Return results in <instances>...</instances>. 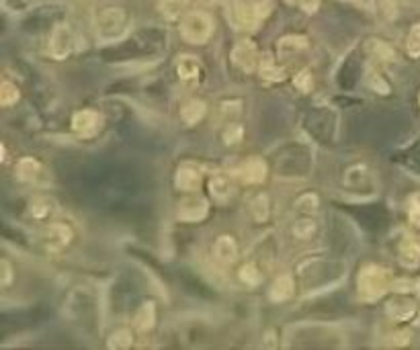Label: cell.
<instances>
[{"label": "cell", "mask_w": 420, "mask_h": 350, "mask_svg": "<svg viewBox=\"0 0 420 350\" xmlns=\"http://www.w3.org/2000/svg\"><path fill=\"white\" fill-rule=\"evenodd\" d=\"M271 2L263 0V2H246V0H230L228 6V21L232 23L234 29L238 31H254L260 21L267 19V15L271 13Z\"/></svg>", "instance_id": "6da1fadb"}, {"label": "cell", "mask_w": 420, "mask_h": 350, "mask_svg": "<svg viewBox=\"0 0 420 350\" xmlns=\"http://www.w3.org/2000/svg\"><path fill=\"white\" fill-rule=\"evenodd\" d=\"M391 285L394 283H391L389 273L384 267H378V264H365L359 273V279H357L359 295L365 301H375V299L384 297Z\"/></svg>", "instance_id": "7a4b0ae2"}, {"label": "cell", "mask_w": 420, "mask_h": 350, "mask_svg": "<svg viewBox=\"0 0 420 350\" xmlns=\"http://www.w3.org/2000/svg\"><path fill=\"white\" fill-rule=\"evenodd\" d=\"M180 35L187 43L203 45L213 35V19L203 10H193L180 19Z\"/></svg>", "instance_id": "3957f363"}, {"label": "cell", "mask_w": 420, "mask_h": 350, "mask_svg": "<svg viewBox=\"0 0 420 350\" xmlns=\"http://www.w3.org/2000/svg\"><path fill=\"white\" fill-rule=\"evenodd\" d=\"M127 27V13L121 6H105L97 13V31L105 39L121 35Z\"/></svg>", "instance_id": "277c9868"}, {"label": "cell", "mask_w": 420, "mask_h": 350, "mask_svg": "<svg viewBox=\"0 0 420 350\" xmlns=\"http://www.w3.org/2000/svg\"><path fill=\"white\" fill-rule=\"evenodd\" d=\"M74 49V33H72L68 23H58L52 33H49V41H47V51L54 60H64L68 58Z\"/></svg>", "instance_id": "5b68a950"}, {"label": "cell", "mask_w": 420, "mask_h": 350, "mask_svg": "<svg viewBox=\"0 0 420 350\" xmlns=\"http://www.w3.org/2000/svg\"><path fill=\"white\" fill-rule=\"evenodd\" d=\"M210 213V203L205 197L197 195V193H191L189 197H185L178 207H176V215L180 221H187V223H197V221H203Z\"/></svg>", "instance_id": "8992f818"}, {"label": "cell", "mask_w": 420, "mask_h": 350, "mask_svg": "<svg viewBox=\"0 0 420 350\" xmlns=\"http://www.w3.org/2000/svg\"><path fill=\"white\" fill-rule=\"evenodd\" d=\"M232 62L236 68L242 72H252L260 62H258V49L254 45V41L250 39H240L234 49H232Z\"/></svg>", "instance_id": "52a82bcc"}, {"label": "cell", "mask_w": 420, "mask_h": 350, "mask_svg": "<svg viewBox=\"0 0 420 350\" xmlns=\"http://www.w3.org/2000/svg\"><path fill=\"white\" fill-rule=\"evenodd\" d=\"M101 125H103V117L91 109H82V111L74 113V117H72V129L82 138L95 136L101 129Z\"/></svg>", "instance_id": "ba28073f"}, {"label": "cell", "mask_w": 420, "mask_h": 350, "mask_svg": "<svg viewBox=\"0 0 420 350\" xmlns=\"http://www.w3.org/2000/svg\"><path fill=\"white\" fill-rule=\"evenodd\" d=\"M269 175V168H267V162L260 160V158H250L246 160L244 164L236 170V176L244 182V184H260L267 180Z\"/></svg>", "instance_id": "9c48e42d"}, {"label": "cell", "mask_w": 420, "mask_h": 350, "mask_svg": "<svg viewBox=\"0 0 420 350\" xmlns=\"http://www.w3.org/2000/svg\"><path fill=\"white\" fill-rule=\"evenodd\" d=\"M74 234L66 223H49L43 232V242L49 250H62L70 244Z\"/></svg>", "instance_id": "30bf717a"}, {"label": "cell", "mask_w": 420, "mask_h": 350, "mask_svg": "<svg viewBox=\"0 0 420 350\" xmlns=\"http://www.w3.org/2000/svg\"><path fill=\"white\" fill-rule=\"evenodd\" d=\"M15 175L19 180H23V182H29V184H37V182H41L43 180V176H45V168H43V164L37 160V158H21L19 162H17V166H15Z\"/></svg>", "instance_id": "8fae6325"}, {"label": "cell", "mask_w": 420, "mask_h": 350, "mask_svg": "<svg viewBox=\"0 0 420 350\" xmlns=\"http://www.w3.org/2000/svg\"><path fill=\"white\" fill-rule=\"evenodd\" d=\"M175 186L182 193H195L201 186V173L193 164H182L175 175Z\"/></svg>", "instance_id": "7c38bea8"}, {"label": "cell", "mask_w": 420, "mask_h": 350, "mask_svg": "<svg viewBox=\"0 0 420 350\" xmlns=\"http://www.w3.org/2000/svg\"><path fill=\"white\" fill-rule=\"evenodd\" d=\"M213 258L219 264H234L238 258V244L232 236H219L213 244Z\"/></svg>", "instance_id": "4fadbf2b"}, {"label": "cell", "mask_w": 420, "mask_h": 350, "mask_svg": "<svg viewBox=\"0 0 420 350\" xmlns=\"http://www.w3.org/2000/svg\"><path fill=\"white\" fill-rule=\"evenodd\" d=\"M208 189H210L211 197L217 199V201H226L236 193L234 178L230 175H224V173H217V175L211 176L210 182H208Z\"/></svg>", "instance_id": "5bb4252c"}, {"label": "cell", "mask_w": 420, "mask_h": 350, "mask_svg": "<svg viewBox=\"0 0 420 350\" xmlns=\"http://www.w3.org/2000/svg\"><path fill=\"white\" fill-rule=\"evenodd\" d=\"M417 301L410 297H396L387 303V315L396 321H408L417 314Z\"/></svg>", "instance_id": "9a60e30c"}, {"label": "cell", "mask_w": 420, "mask_h": 350, "mask_svg": "<svg viewBox=\"0 0 420 350\" xmlns=\"http://www.w3.org/2000/svg\"><path fill=\"white\" fill-rule=\"evenodd\" d=\"M293 293H295V280H293L291 275H281V277H277V279L273 280L271 289H269V297L275 303H283V301L291 299Z\"/></svg>", "instance_id": "2e32d148"}, {"label": "cell", "mask_w": 420, "mask_h": 350, "mask_svg": "<svg viewBox=\"0 0 420 350\" xmlns=\"http://www.w3.org/2000/svg\"><path fill=\"white\" fill-rule=\"evenodd\" d=\"M199 60L195 56H189V54H182L176 58V74L180 80L185 82H191V80H197L199 78Z\"/></svg>", "instance_id": "e0dca14e"}, {"label": "cell", "mask_w": 420, "mask_h": 350, "mask_svg": "<svg viewBox=\"0 0 420 350\" xmlns=\"http://www.w3.org/2000/svg\"><path fill=\"white\" fill-rule=\"evenodd\" d=\"M205 113H208V106H205L203 101H199V99H191V101H187L185 105L180 106V119L187 125L199 123L205 117Z\"/></svg>", "instance_id": "ac0fdd59"}, {"label": "cell", "mask_w": 420, "mask_h": 350, "mask_svg": "<svg viewBox=\"0 0 420 350\" xmlns=\"http://www.w3.org/2000/svg\"><path fill=\"white\" fill-rule=\"evenodd\" d=\"M154 324H156V308H154V303H141L140 310L136 312V317H134V326H136V330L141 332V334H146V332H150L152 328H154Z\"/></svg>", "instance_id": "d6986e66"}, {"label": "cell", "mask_w": 420, "mask_h": 350, "mask_svg": "<svg viewBox=\"0 0 420 350\" xmlns=\"http://www.w3.org/2000/svg\"><path fill=\"white\" fill-rule=\"evenodd\" d=\"M398 254H400V260L402 264L406 267H417L420 260V244L412 238H404L400 246H398Z\"/></svg>", "instance_id": "ffe728a7"}, {"label": "cell", "mask_w": 420, "mask_h": 350, "mask_svg": "<svg viewBox=\"0 0 420 350\" xmlns=\"http://www.w3.org/2000/svg\"><path fill=\"white\" fill-rule=\"evenodd\" d=\"M308 47V39L304 35H287L279 39L277 43V49H279V56L287 58V56H293V54H300Z\"/></svg>", "instance_id": "44dd1931"}, {"label": "cell", "mask_w": 420, "mask_h": 350, "mask_svg": "<svg viewBox=\"0 0 420 350\" xmlns=\"http://www.w3.org/2000/svg\"><path fill=\"white\" fill-rule=\"evenodd\" d=\"M189 6V0H158V10L166 19H178Z\"/></svg>", "instance_id": "7402d4cb"}, {"label": "cell", "mask_w": 420, "mask_h": 350, "mask_svg": "<svg viewBox=\"0 0 420 350\" xmlns=\"http://www.w3.org/2000/svg\"><path fill=\"white\" fill-rule=\"evenodd\" d=\"M248 209H250V215H252V219H254V221H267V217H269V209H271L267 195H256L254 199H250Z\"/></svg>", "instance_id": "603a6c76"}, {"label": "cell", "mask_w": 420, "mask_h": 350, "mask_svg": "<svg viewBox=\"0 0 420 350\" xmlns=\"http://www.w3.org/2000/svg\"><path fill=\"white\" fill-rule=\"evenodd\" d=\"M238 279L242 280L246 287H258L260 280H263V273L254 262H246L238 271Z\"/></svg>", "instance_id": "cb8c5ba5"}, {"label": "cell", "mask_w": 420, "mask_h": 350, "mask_svg": "<svg viewBox=\"0 0 420 350\" xmlns=\"http://www.w3.org/2000/svg\"><path fill=\"white\" fill-rule=\"evenodd\" d=\"M134 344V334H132V330H127V328H121V330H115L113 334H111V338H109V342H107V347L109 349H130Z\"/></svg>", "instance_id": "d4e9b609"}, {"label": "cell", "mask_w": 420, "mask_h": 350, "mask_svg": "<svg viewBox=\"0 0 420 350\" xmlns=\"http://www.w3.org/2000/svg\"><path fill=\"white\" fill-rule=\"evenodd\" d=\"M369 51L380 60V62H394L396 60V51L385 43V41H380V39H371L367 43Z\"/></svg>", "instance_id": "484cf974"}, {"label": "cell", "mask_w": 420, "mask_h": 350, "mask_svg": "<svg viewBox=\"0 0 420 350\" xmlns=\"http://www.w3.org/2000/svg\"><path fill=\"white\" fill-rule=\"evenodd\" d=\"M21 93L13 82H2L0 84V105L2 106H13L17 105Z\"/></svg>", "instance_id": "4316f807"}, {"label": "cell", "mask_w": 420, "mask_h": 350, "mask_svg": "<svg viewBox=\"0 0 420 350\" xmlns=\"http://www.w3.org/2000/svg\"><path fill=\"white\" fill-rule=\"evenodd\" d=\"M49 213H52V201L45 197H37L29 203V215L33 219H45Z\"/></svg>", "instance_id": "83f0119b"}, {"label": "cell", "mask_w": 420, "mask_h": 350, "mask_svg": "<svg viewBox=\"0 0 420 350\" xmlns=\"http://www.w3.org/2000/svg\"><path fill=\"white\" fill-rule=\"evenodd\" d=\"M260 76L265 80H271V82H281L285 78V70H281L279 66H275L269 58H265L260 62Z\"/></svg>", "instance_id": "f1b7e54d"}, {"label": "cell", "mask_w": 420, "mask_h": 350, "mask_svg": "<svg viewBox=\"0 0 420 350\" xmlns=\"http://www.w3.org/2000/svg\"><path fill=\"white\" fill-rule=\"evenodd\" d=\"M316 234V221L312 219H300L297 223H293V236L297 240H310Z\"/></svg>", "instance_id": "f546056e"}, {"label": "cell", "mask_w": 420, "mask_h": 350, "mask_svg": "<svg viewBox=\"0 0 420 350\" xmlns=\"http://www.w3.org/2000/svg\"><path fill=\"white\" fill-rule=\"evenodd\" d=\"M406 51L412 56V58H420V23H417L406 39Z\"/></svg>", "instance_id": "4dcf8cb0"}, {"label": "cell", "mask_w": 420, "mask_h": 350, "mask_svg": "<svg viewBox=\"0 0 420 350\" xmlns=\"http://www.w3.org/2000/svg\"><path fill=\"white\" fill-rule=\"evenodd\" d=\"M242 138H244L242 125H228L226 132H224V143L226 145H236V143L242 141Z\"/></svg>", "instance_id": "1f68e13d"}, {"label": "cell", "mask_w": 420, "mask_h": 350, "mask_svg": "<svg viewBox=\"0 0 420 350\" xmlns=\"http://www.w3.org/2000/svg\"><path fill=\"white\" fill-rule=\"evenodd\" d=\"M410 338H412V334L410 332H406V330H402V332H396V334H389L387 338H385V347H394V349H400V347H406L408 342H410Z\"/></svg>", "instance_id": "d6a6232c"}, {"label": "cell", "mask_w": 420, "mask_h": 350, "mask_svg": "<svg viewBox=\"0 0 420 350\" xmlns=\"http://www.w3.org/2000/svg\"><path fill=\"white\" fill-rule=\"evenodd\" d=\"M367 78H369V84H371V88H373V90H378L380 95H387V93H389V84L385 82L384 76H382L380 72L369 70V72H367Z\"/></svg>", "instance_id": "836d02e7"}, {"label": "cell", "mask_w": 420, "mask_h": 350, "mask_svg": "<svg viewBox=\"0 0 420 350\" xmlns=\"http://www.w3.org/2000/svg\"><path fill=\"white\" fill-rule=\"evenodd\" d=\"M295 207L297 211H302V213H314L318 207H320V201H318V197L316 195H304L302 199H297L295 201Z\"/></svg>", "instance_id": "e575fe53"}, {"label": "cell", "mask_w": 420, "mask_h": 350, "mask_svg": "<svg viewBox=\"0 0 420 350\" xmlns=\"http://www.w3.org/2000/svg\"><path fill=\"white\" fill-rule=\"evenodd\" d=\"M295 86L302 90V93H310L314 88V76L310 70H302L297 76H295Z\"/></svg>", "instance_id": "d590c367"}, {"label": "cell", "mask_w": 420, "mask_h": 350, "mask_svg": "<svg viewBox=\"0 0 420 350\" xmlns=\"http://www.w3.org/2000/svg\"><path fill=\"white\" fill-rule=\"evenodd\" d=\"M408 219L414 228H420V199L417 197L408 203Z\"/></svg>", "instance_id": "8d00e7d4"}, {"label": "cell", "mask_w": 420, "mask_h": 350, "mask_svg": "<svg viewBox=\"0 0 420 350\" xmlns=\"http://www.w3.org/2000/svg\"><path fill=\"white\" fill-rule=\"evenodd\" d=\"M0 269H2L0 285H2V287H8V285H10V280H13V269H10V264H8L6 260H2V262H0Z\"/></svg>", "instance_id": "74e56055"}, {"label": "cell", "mask_w": 420, "mask_h": 350, "mask_svg": "<svg viewBox=\"0 0 420 350\" xmlns=\"http://www.w3.org/2000/svg\"><path fill=\"white\" fill-rule=\"evenodd\" d=\"M297 6H302L306 13H316L318 6H320V0H293Z\"/></svg>", "instance_id": "f35d334b"}, {"label": "cell", "mask_w": 420, "mask_h": 350, "mask_svg": "<svg viewBox=\"0 0 420 350\" xmlns=\"http://www.w3.org/2000/svg\"><path fill=\"white\" fill-rule=\"evenodd\" d=\"M210 2H215V4H221V2H230V0H210Z\"/></svg>", "instance_id": "ab89813d"}, {"label": "cell", "mask_w": 420, "mask_h": 350, "mask_svg": "<svg viewBox=\"0 0 420 350\" xmlns=\"http://www.w3.org/2000/svg\"><path fill=\"white\" fill-rule=\"evenodd\" d=\"M419 103H420V95H419Z\"/></svg>", "instance_id": "60d3db41"}]
</instances>
